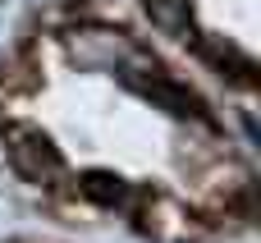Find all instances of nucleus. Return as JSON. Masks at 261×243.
Instances as JSON below:
<instances>
[{"instance_id":"nucleus-1","label":"nucleus","mask_w":261,"mask_h":243,"mask_svg":"<svg viewBox=\"0 0 261 243\" xmlns=\"http://www.w3.org/2000/svg\"><path fill=\"white\" fill-rule=\"evenodd\" d=\"M5 142H9L14 170H18L23 179H32V184H50V179L64 170V161H60V152L50 147V138H46L41 129H32V124H5Z\"/></svg>"},{"instance_id":"nucleus-2","label":"nucleus","mask_w":261,"mask_h":243,"mask_svg":"<svg viewBox=\"0 0 261 243\" xmlns=\"http://www.w3.org/2000/svg\"><path fill=\"white\" fill-rule=\"evenodd\" d=\"M73 55H78V64H119V60H128L133 55V46H128V37L124 32H73Z\"/></svg>"},{"instance_id":"nucleus-3","label":"nucleus","mask_w":261,"mask_h":243,"mask_svg":"<svg viewBox=\"0 0 261 243\" xmlns=\"http://www.w3.org/2000/svg\"><path fill=\"white\" fill-rule=\"evenodd\" d=\"M202 55L220 69V74H229L234 83H257V69H252V60L239 51V46H229V41H220V37H202Z\"/></svg>"},{"instance_id":"nucleus-4","label":"nucleus","mask_w":261,"mask_h":243,"mask_svg":"<svg viewBox=\"0 0 261 243\" xmlns=\"http://www.w3.org/2000/svg\"><path fill=\"white\" fill-rule=\"evenodd\" d=\"M147 18L170 37H188V28H193L188 0H147Z\"/></svg>"},{"instance_id":"nucleus-5","label":"nucleus","mask_w":261,"mask_h":243,"mask_svg":"<svg viewBox=\"0 0 261 243\" xmlns=\"http://www.w3.org/2000/svg\"><path fill=\"white\" fill-rule=\"evenodd\" d=\"M83 193L96 198V202H106V207H128V198H133L115 175H87V179H83Z\"/></svg>"}]
</instances>
